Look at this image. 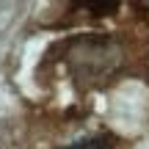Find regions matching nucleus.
I'll return each instance as SVG.
<instances>
[{
    "label": "nucleus",
    "mask_w": 149,
    "mask_h": 149,
    "mask_svg": "<svg viewBox=\"0 0 149 149\" xmlns=\"http://www.w3.org/2000/svg\"><path fill=\"white\" fill-rule=\"evenodd\" d=\"M64 149H105L102 144H97V141H77V144H69Z\"/></svg>",
    "instance_id": "obj_1"
},
{
    "label": "nucleus",
    "mask_w": 149,
    "mask_h": 149,
    "mask_svg": "<svg viewBox=\"0 0 149 149\" xmlns=\"http://www.w3.org/2000/svg\"><path fill=\"white\" fill-rule=\"evenodd\" d=\"M88 8H97V14H111L116 11V3H88Z\"/></svg>",
    "instance_id": "obj_2"
}]
</instances>
